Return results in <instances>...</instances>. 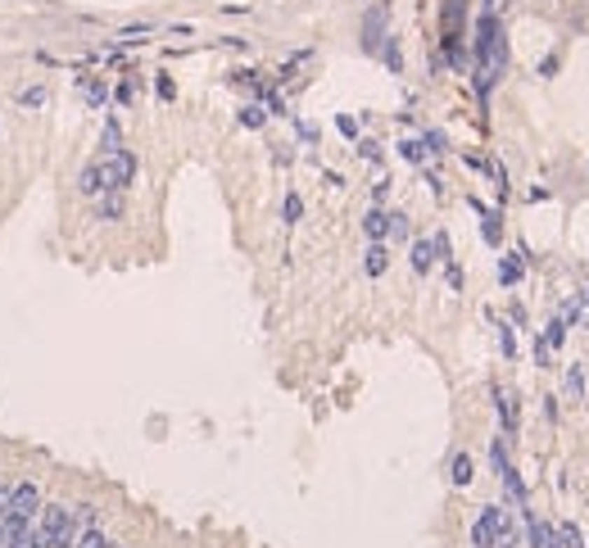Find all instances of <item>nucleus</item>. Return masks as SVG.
<instances>
[{"label": "nucleus", "instance_id": "obj_15", "mask_svg": "<svg viewBox=\"0 0 589 548\" xmlns=\"http://www.w3.org/2000/svg\"><path fill=\"white\" fill-rule=\"evenodd\" d=\"M73 526H77V531H91V526H100V512H95L91 503H82V507L73 512Z\"/></svg>", "mask_w": 589, "mask_h": 548}, {"label": "nucleus", "instance_id": "obj_14", "mask_svg": "<svg viewBox=\"0 0 589 548\" xmlns=\"http://www.w3.org/2000/svg\"><path fill=\"white\" fill-rule=\"evenodd\" d=\"M282 218H286V227H295L299 218H304V199H299L295 190H291V195H286V204H282Z\"/></svg>", "mask_w": 589, "mask_h": 548}, {"label": "nucleus", "instance_id": "obj_9", "mask_svg": "<svg viewBox=\"0 0 589 548\" xmlns=\"http://www.w3.org/2000/svg\"><path fill=\"white\" fill-rule=\"evenodd\" d=\"M363 227H368L372 240H385V236H390V213H385V209H372V213L363 218Z\"/></svg>", "mask_w": 589, "mask_h": 548}, {"label": "nucleus", "instance_id": "obj_23", "mask_svg": "<svg viewBox=\"0 0 589 548\" xmlns=\"http://www.w3.org/2000/svg\"><path fill=\"white\" fill-rule=\"evenodd\" d=\"M480 232H485V240H490V245H499V218H494V213H485Z\"/></svg>", "mask_w": 589, "mask_h": 548}, {"label": "nucleus", "instance_id": "obj_3", "mask_svg": "<svg viewBox=\"0 0 589 548\" xmlns=\"http://www.w3.org/2000/svg\"><path fill=\"white\" fill-rule=\"evenodd\" d=\"M36 512H41V489H36L32 480H23V485L9 489L5 521H36Z\"/></svg>", "mask_w": 589, "mask_h": 548}, {"label": "nucleus", "instance_id": "obj_10", "mask_svg": "<svg viewBox=\"0 0 589 548\" xmlns=\"http://www.w3.org/2000/svg\"><path fill=\"white\" fill-rule=\"evenodd\" d=\"M521 272H526V263H521L517 254H508L504 263H499V281H504V286H517V281H521Z\"/></svg>", "mask_w": 589, "mask_h": 548}, {"label": "nucleus", "instance_id": "obj_13", "mask_svg": "<svg viewBox=\"0 0 589 548\" xmlns=\"http://www.w3.org/2000/svg\"><path fill=\"white\" fill-rule=\"evenodd\" d=\"M471 476H476V471H471V458L458 454V458H453V467H449V480H453V485H471Z\"/></svg>", "mask_w": 589, "mask_h": 548}, {"label": "nucleus", "instance_id": "obj_18", "mask_svg": "<svg viewBox=\"0 0 589 548\" xmlns=\"http://www.w3.org/2000/svg\"><path fill=\"white\" fill-rule=\"evenodd\" d=\"M113 150H123V132L118 122H104V155H113Z\"/></svg>", "mask_w": 589, "mask_h": 548}, {"label": "nucleus", "instance_id": "obj_6", "mask_svg": "<svg viewBox=\"0 0 589 548\" xmlns=\"http://www.w3.org/2000/svg\"><path fill=\"white\" fill-rule=\"evenodd\" d=\"M494 403H499V417H504V430L517 435V394L513 390H494Z\"/></svg>", "mask_w": 589, "mask_h": 548}, {"label": "nucleus", "instance_id": "obj_7", "mask_svg": "<svg viewBox=\"0 0 589 548\" xmlns=\"http://www.w3.org/2000/svg\"><path fill=\"white\" fill-rule=\"evenodd\" d=\"M363 267H368V276H381L385 267H390V249H385V240H372L368 258H363Z\"/></svg>", "mask_w": 589, "mask_h": 548}, {"label": "nucleus", "instance_id": "obj_8", "mask_svg": "<svg viewBox=\"0 0 589 548\" xmlns=\"http://www.w3.org/2000/svg\"><path fill=\"white\" fill-rule=\"evenodd\" d=\"M100 199V218L104 223H118L123 218V190H104V195H95Z\"/></svg>", "mask_w": 589, "mask_h": 548}, {"label": "nucleus", "instance_id": "obj_5", "mask_svg": "<svg viewBox=\"0 0 589 548\" xmlns=\"http://www.w3.org/2000/svg\"><path fill=\"white\" fill-rule=\"evenodd\" d=\"M521 512H526V507H521ZM526 535H530V548H562V540H557V531H553V526L535 521L530 512H526Z\"/></svg>", "mask_w": 589, "mask_h": 548}, {"label": "nucleus", "instance_id": "obj_29", "mask_svg": "<svg viewBox=\"0 0 589 548\" xmlns=\"http://www.w3.org/2000/svg\"><path fill=\"white\" fill-rule=\"evenodd\" d=\"M548 353H553V349H548L544 340H535V363H539V367H548Z\"/></svg>", "mask_w": 589, "mask_h": 548}, {"label": "nucleus", "instance_id": "obj_2", "mask_svg": "<svg viewBox=\"0 0 589 548\" xmlns=\"http://www.w3.org/2000/svg\"><path fill=\"white\" fill-rule=\"evenodd\" d=\"M471 548H517V526L508 521L504 507L490 503L480 512V521L471 526Z\"/></svg>", "mask_w": 589, "mask_h": 548}, {"label": "nucleus", "instance_id": "obj_20", "mask_svg": "<svg viewBox=\"0 0 589 548\" xmlns=\"http://www.w3.org/2000/svg\"><path fill=\"white\" fill-rule=\"evenodd\" d=\"M263 118L268 113L258 109V104H245V109H240V122H245V127H263Z\"/></svg>", "mask_w": 589, "mask_h": 548}, {"label": "nucleus", "instance_id": "obj_17", "mask_svg": "<svg viewBox=\"0 0 589 548\" xmlns=\"http://www.w3.org/2000/svg\"><path fill=\"white\" fill-rule=\"evenodd\" d=\"M567 394H571V399H585V372L581 367L567 372Z\"/></svg>", "mask_w": 589, "mask_h": 548}, {"label": "nucleus", "instance_id": "obj_26", "mask_svg": "<svg viewBox=\"0 0 589 548\" xmlns=\"http://www.w3.org/2000/svg\"><path fill=\"white\" fill-rule=\"evenodd\" d=\"M82 91H86V100H91V104H104V86L100 82H82Z\"/></svg>", "mask_w": 589, "mask_h": 548}, {"label": "nucleus", "instance_id": "obj_12", "mask_svg": "<svg viewBox=\"0 0 589 548\" xmlns=\"http://www.w3.org/2000/svg\"><path fill=\"white\" fill-rule=\"evenodd\" d=\"M73 548H113V544L100 535V526H91V531H77L73 535Z\"/></svg>", "mask_w": 589, "mask_h": 548}, {"label": "nucleus", "instance_id": "obj_30", "mask_svg": "<svg viewBox=\"0 0 589 548\" xmlns=\"http://www.w3.org/2000/svg\"><path fill=\"white\" fill-rule=\"evenodd\" d=\"M132 95H137V86H132V82H123V86H118V100H123V104H132Z\"/></svg>", "mask_w": 589, "mask_h": 548}, {"label": "nucleus", "instance_id": "obj_28", "mask_svg": "<svg viewBox=\"0 0 589 548\" xmlns=\"http://www.w3.org/2000/svg\"><path fill=\"white\" fill-rule=\"evenodd\" d=\"M18 100H23V104H41V100H46V91H41V86H32V91H23Z\"/></svg>", "mask_w": 589, "mask_h": 548}, {"label": "nucleus", "instance_id": "obj_16", "mask_svg": "<svg viewBox=\"0 0 589 548\" xmlns=\"http://www.w3.org/2000/svg\"><path fill=\"white\" fill-rule=\"evenodd\" d=\"M562 340H567V322L557 317V322H548V331H544V344H548V349H562Z\"/></svg>", "mask_w": 589, "mask_h": 548}, {"label": "nucleus", "instance_id": "obj_4", "mask_svg": "<svg viewBox=\"0 0 589 548\" xmlns=\"http://www.w3.org/2000/svg\"><path fill=\"white\" fill-rule=\"evenodd\" d=\"M490 458H494V471H499V480H504V489H508V498H513L517 507H526V485H521V476H517V467L508 463V454H504V444H494L490 449Z\"/></svg>", "mask_w": 589, "mask_h": 548}, {"label": "nucleus", "instance_id": "obj_1", "mask_svg": "<svg viewBox=\"0 0 589 548\" xmlns=\"http://www.w3.org/2000/svg\"><path fill=\"white\" fill-rule=\"evenodd\" d=\"M132 177H137V155L132 150H113V155L86 163L77 186H82V195H104V190H127Z\"/></svg>", "mask_w": 589, "mask_h": 548}, {"label": "nucleus", "instance_id": "obj_25", "mask_svg": "<svg viewBox=\"0 0 589 548\" xmlns=\"http://www.w3.org/2000/svg\"><path fill=\"white\" fill-rule=\"evenodd\" d=\"M154 91H159L163 100H172V95H177V86H172V78H168V73H159V82H154Z\"/></svg>", "mask_w": 589, "mask_h": 548}, {"label": "nucleus", "instance_id": "obj_19", "mask_svg": "<svg viewBox=\"0 0 589 548\" xmlns=\"http://www.w3.org/2000/svg\"><path fill=\"white\" fill-rule=\"evenodd\" d=\"M399 155L408 159V163H422V159H427V146H422V141H403V146H399Z\"/></svg>", "mask_w": 589, "mask_h": 548}, {"label": "nucleus", "instance_id": "obj_21", "mask_svg": "<svg viewBox=\"0 0 589 548\" xmlns=\"http://www.w3.org/2000/svg\"><path fill=\"white\" fill-rule=\"evenodd\" d=\"M557 540H562V548H585V540H581V531H576V526H562V531H557Z\"/></svg>", "mask_w": 589, "mask_h": 548}, {"label": "nucleus", "instance_id": "obj_27", "mask_svg": "<svg viewBox=\"0 0 589 548\" xmlns=\"http://www.w3.org/2000/svg\"><path fill=\"white\" fill-rule=\"evenodd\" d=\"M335 127H340V136H359V122H354V118H345V113L335 118Z\"/></svg>", "mask_w": 589, "mask_h": 548}, {"label": "nucleus", "instance_id": "obj_24", "mask_svg": "<svg viewBox=\"0 0 589 548\" xmlns=\"http://www.w3.org/2000/svg\"><path fill=\"white\" fill-rule=\"evenodd\" d=\"M499 344H504V353L513 358L517 353V340H513V326H499Z\"/></svg>", "mask_w": 589, "mask_h": 548}, {"label": "nucleus", "instance_id": "obj_22", "mask_svg": "<svg viewBox=\"0 0 589 548\" xmlns=\"http://www.w3.org/2000/svg\"><path fill=\"white\" fill-rule=\"evenodd\" d=\"M385 64H390V73L403 69V55H399V45H394V41H385Z\"/></svg>", "mask_w": 589, "mask_h": 548}, {"label": "nucleus", "instance_id": "obj_31", "mask_svg": "<svg viewBox=\"0 0 589 548\" xmlns=\"http://www.w3.org/2000/svg\"><path fill=\"white\" fill-rule=\"evenodd\" d=\"M5 507H9V485H0V521H5Z\"/></svg>", "mask_w": 589, "mask_h": 548}, {"label": "nucleus", "instance_id": "obj_11", "mask_svg": "<svg viewBox=\"0 0 589 548\" xmlns=\"http://www.w3.org/2000/svg\"><path fill=\"white\" fill-rule=\"evenodd\" d=\"M431 263H436V245H431V240H417V245H413V267H417V272H431Z\"/></svg>", "mask_w": 589, "mask_h": 548}]
</instances>
